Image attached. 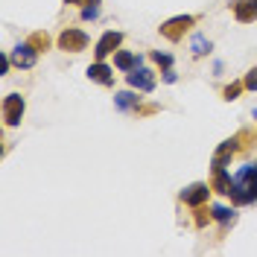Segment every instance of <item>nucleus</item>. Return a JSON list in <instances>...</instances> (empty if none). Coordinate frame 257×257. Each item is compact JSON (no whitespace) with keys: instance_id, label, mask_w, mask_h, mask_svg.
Masks as SVG:
<instances>
[{"instance_id":"16","label":"nucleus","mask_w":257,"mask_h":257,"mask_svg":"<svg viewBox=\"0 0 257 257\" xmlns=\"http://www.w3.org/2000/svg\"><path fill=\"white\" fill-rule=\"evenodd\" d=\"M210 213H213V219H216V222H222V225H228V222H234V219H237V210L225 208V205H213Z\"/></svg>"},{"instance_id":"2","label":"nucleus","mask_w":257,"mask_h":257,"mask_svg":"<svg viewBox=\"0 0 257 257\" xmlns=\"http://www.w3.org/2000/svg\"><path fill=\"white\" fill-rule=\"evenodd\" d=\"M245 135H248V132H240V135H234V138H228V141H222V144L216 146V152H213V158H210V170H225V167L231 164V158L240 152V144L245 141Z\"/></svg>"},{"instance_id":"20","label":"nucleus","mask_w":257,"mask_h":257,"mask_svg":"<svg viewBox=\"0 0 257 257\" xmlns=\"http://www.w3.org/2000/svg\"><path fill=\"white\" fill-rule=\"evenodd\" d=\"M210 219H213V213H210V210H205L202 205H199V210H196V219H193V225H196V228H205V225H208Z\"/></svg>"},{"instance_id":"26","label":"nucleus","mask_w":257,"mask_h":257,"mask_svg":"<svg viewBox=\"0 0 257 257\" xmlns=\"http://www.w3.org/2000/svg\"><path fill=\"white\" fill-rule=\"evenodd\" d=\"M254 120H257V111H254Z\"/></svg>"},{"instance_id":"13","label":"nucleus","mask_w":257,"mask_h":257,"mask_svg":"<svg viewBox=\"0 0 257 257\" xmlns=\"http://www.w3.org/2000/svg\"><path fill=\"white\" fill-rule=\"evenodd\" d=\"M114 105H117V111H135L141 105V96L135 94V88L132 91H120V94L114 96Z\"/></svg>"},{"instance_id":"8","label":"nucleus","mask_w":257,"mask_h":257,"mask_svg":"<svg viewBox=\"0 0 257 257\" xmlns=\"http://www.w3.org/2000/svg\"><path fill=\"white\" fill-rule=\"evenodd\" d=\"M120 44H123V32H120V30L102 32V35H99V41H96V47H94L96 62H105V56H111Z\"/></svg>"},{"instance_id":"25","label":"nucleus","mask_w":257,"mask_h":257,"mask_svg":"<svg viewBox=\"0 0 257 257\" xmlns=\"http://www.w3.org/2000/svg\"><path fill=\"white\" fill-rule=\"evenodd\" d=\"M67 6H88V3H99V0H64Z\"/></svg>"},{"instance_id":"15","label":"nucleus","mask_w":257,"mask_h":257,"mask_svg":"<svg viewBox=\"0 0 257 257\" xmlns=\"http://www.w3.org/2000/svg\"><path fill=\"white\" fill-rule=\"evenodd\" d=\"M210 50H213V44H210V38H205V35H199V32H196V35L190 38V53L196 56V59H199V56H208Z\"/></svg>"},{"instance_id":"24","label":"nucleus","mask_w":257,"mask_h":257,"mask_svg":"<svg viewBox=\"0 0 257 257\" xmlns=\"http://www.w3.org/2000/svg\"><path fill=\"white\" fill-rule=\"evenodd\" d=\"M164 82H167V85L178 82V76H176V70H173V67H167V70H164Z\"/></svg>"},{"instance_id":"21","label":"nucleus","mask_w":257,"mask_h":257,"mask_svg":"<svg viewBox=\"0 0 257 257\" xmlns=\"http://www.w3.org/2000/svg\"><path fill=\"white\" fill-rule=\"evenodd\" d=\"M99 18V3H88V6H82V21H94Z\"/></svg>"},{"instance_id":"7","label":"nucleus","mask_w":257,"mask_h":257,"mask_svg":"<svg viewBox=\"0 0 257 257\" xmlns=\"http://www.w3.org/2000/svg\"><path fill=\"white\" fill-rule=\"evenodd\" d=\"M210 184H205V181H196V184H187L184 190L178 193V199L184 202V205H190V208H199V205H205L210 196Z\"/></svg>"},{"instance_id":"22","label":"nucleus","mask_w":257,"mask_h":257,"mask_svg":"<svg viewBox=\"0 0 257 257\" xmlns=\"http://www.w3.org/2000/svg\"><path fill=\"white\" fill-rule=\"evenodd\" d=\"M155 111H161V105H155V102H149V105H138V108H135L138 117H149V114H155Z\"/></svg>"},{"instance_id":"1","label":"nucleus","mask_w":257,"mask_h":257,"mask_svg":"<svg viewBox=\"0 0 257 257\" xmlns=\"http://www.w3.org/2000/svg\"><path fill=\"white\" fill-rule=\"evenodd\" d=\"M231 202L242 208V205H254L257 202V161L242 167L240 173H234V181H231Z\"/></svg>"},{"instance_id":"23","label":"nucleus","mask_w":257,"mask_h":257,"mask_svg":"<svg viewBox=\"0 0 257 257\" xmlns=\"http://www.w3.org/2000/svg\"><path fill=\"white\" fill-rule=\"evenodd\" d=\"M242 82H245V91H257V67H251Z\"/></svg>"},{"instance_id":"10","label":"nucleus","mask_w":257,"mask_h":257,"mask_svg":"<svg viewBox=\"0 0 257 257\" xmlns=\"http://www.w3.org/2000/svg\"><path fill=\"white\" fill-rule=\"evenodd\" d=\"M88 79L96 82V85L111 88V85H114V67H108L105 62H94L91 67H88Z\"/></svg>"},{"instance_id":"9","label":"nucleus","mask_w":257,"mask_h":257,"mask_svg":"<svg viewBox=\"0 0 257 257\" xmlns=\"http://www.w3.org/2000/svg\"><path fill=\"white\" fill-rule=\"evenodd\" d=\"M35 62H38V50L32 47L30 41H21V44L12 50V64H15V67H21V70H30V67H35Z\"/></svg>"},{"instance_id":"14","label":"nucleus","mask_w":257,"mask_h":257,"mask_svg":"<svg viewBox=\"0 0 257 257\" xmlns=\"http://www.w3.org/2000/svg\"><path fill=\"white\" fill-rule=\"evenodd\" d=\"M213 173V178H210V187L216 193H222V196H228L231 193V181H234V176L228 173V170H210Z\"/></svg>"},{"instance_id":"11","label":"nucleus","mask_w":257,"mask_h":257,"mask_svg":"<svg viewBox=\"0 0 257 257\" xmlns=\"http://www.w3.org/2000/svg\"><path fill=\"white\" fill-rule=\"evenodd\" d=\"M234 18L240 24H254L257 21V0H240L234 6Z\"/></svg>"},{"instance_id":"17","label":"nucleus","mask_w":257,"mask_h":257,"mask_svg":"<svg viewBox=\"0 0 257 257\" xmlns=\"http://www.w3.org/2000/svg\"><path fill=\"white\" fill-rule=\"evenodd\" d=\"M242 91H245V82H231V85H225L222 88V99L225 102H234Z\"/></svg>"},{"instance_id":"3","label":"nucleus","mask_w":257,"mask_h":257,"mask_svg":"<svg viewBox=\"0 0 257 257\" xmlns=\"http://www.w3.org/2000/svg\"><path fill=\"white\" fill-rule=\"evenodd\" d=\"M190 27H196V15H176V18H170V21H164L158 30L167 41H181L184 32L190 30Z\"/></svg>"},{"instance_id":"6","label":"nucleus","mask_w":257,"mask_h":257,"mask_svg":"<svg viewBox=\"0 0 257 257\" xmlns=\"http://www.w3.org/2000/svg\"><path fill=\"white\" fill-rule=\"evenodd\" d=\"M24 108H27V102H24V96L21 94H9L3 99V120H6V126H21V120H24Z\"/></svg>"},{"instance_id":"19","label":"nucleus","mask_w":257,"mask_h":257,"mask_svg":"<svg viewBox=\"0 0 257 257\" xmlns=\"http://www.w3.org/2000/svg\"><path fill=\"white\" fill-rule=\"evenodd\" d=\"M152 62L161 64V67L167 70V67H173V56H170V53H161V50H152Z\"/></svg>"},{"instance_id":"18","label":"nucleus","mask_w":257,"mask_h":257,"mask_svg":"<svg viewBox=\"0 0 257 257\" xmlns=\"http://www.w3.org/2000/svg\"><path fill=\"white\" fill-rule=\"evenodd\" d=\"M27 41H30V44H32L35 50H38V53L50 50V35H47V32H32V35L27 38Z\"/></svg>"},{"instance_id":"12","label":"nucleus","mask_w":257,"mask_h":257,"mask_svg":"<svg viewBox=\"0 0 257 257\" xmlns=\"http://www.w3.org/2000/svg\"><path fill=\"white\" fill-rule=\"evenodd\" d=\"M141 56H135V53H128V50H117L114 53V67L117 70H123V73H128V70H135V67H141Z\"/></svg>"},{"instance_id":"4","label":"nucleus","mask_w":257,"mask_h":257,"mask_svg":"<svg viewBox=\"0 0 257 257\" xmlns=\"http://www.w3.org/2000/svg\"><path fill=\"white\" fill-rule=\"evenodd\" d=\"M88 32L85 30H76V27H67V30L59 35V50L64 53H82V50L88 47Z\"/></svg>"},{"instance_id":"5","label":"nucleus","mask_w":257,"mask_h":257,"mask_svg":"<svg viewBox=\"0 0 257 257\" xmlns=\"http://www.w3.org/2000/svg\"><path fill=\"white\" fill-rule=\"evenodd\" d=\"M126 82H128V88H135V91H144V94H149V91H155V73L149 70V67H135V70H128L126 73Z\"/></svg>"}]
</instances>
